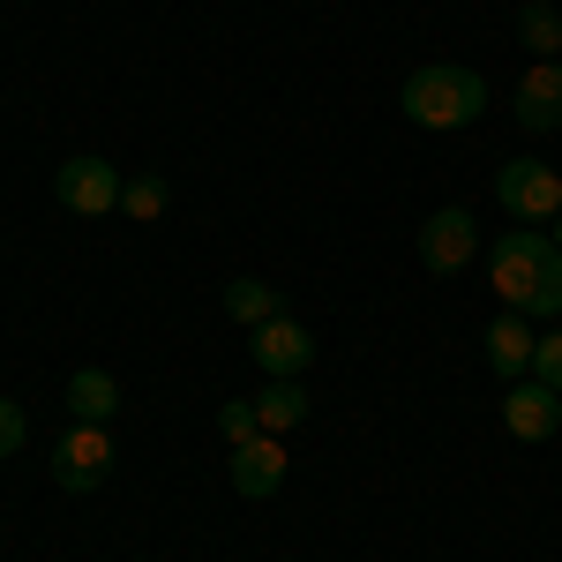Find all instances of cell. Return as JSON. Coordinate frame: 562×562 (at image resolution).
Instances as JSON below:
<instances>
[{
    "label": "cell",
    "instance_id": "obj_1",
    "mask_svg": "<svg viewBox=\"0 0 562 562\" xmlns=\"http://www.w3.org/2000/svg\"><path fill=\"white\" fill-rule=\"evenodd\" d=\"M487 278H495V301L518 307V315H562V248L555 233L540 225H518L495 240L487 256Z\"/></svg>",
    "mask_w": 562,
    "mask_h": 562
},
{
    "label": "cell",
    "instance_id": "obj_2",
    "mask_svg": "<svg viewBox=\"0 0 562 562\" xmlns=\"http://www.w3.org/2000/svg\"><path fill=\"white\" fill-rule=\"evenodd\" d=\"M397 105H405V121H413V128L458 135V128H473L480 113H487V83H480L473 68H458V60H428V68H413V76H405Z\"/></svg>",
    "mask_w": 562,
    "mask_h": 562
},
{
    "label": "cell",
    "instance_id": "obj_3",
    "mask_svg": "<svg viewBox=\"0 0 562 562\" xmlns=\"http://www.w3.org/2000/svg\"><path fill=\"white\" fill-rule=\"evenodd\" d=\"M121 465V450H113V435L98 428V420H76V428L53 442V480L68 487V495H90V487H105Z\"/></svg>",
    "mask_w": 562,
    "mask_h": 562
},
{
    "label": "cell",
    "instance_id": "obj_4",
    "mask_svg": "<svg viewBox=\"0 0 562 562\" xmlns=\"http://www.w3.org/2000/svg\"><path fill=\"white\" fill-rule=\"evenodd\" d=\"M495 203L518 217V225H548V217H562L555 166H540V158H503V173H495Z\"/></svg>",
    "mask_w": 562,
    "mask_h": 562
},
{
    "label": "cell",
    "instance_id": "obj_5",
    "mask_svg": "<svg viewBox=\"0 0 562 562\" xmlns=\"http://www.w3.org/2000/svg\"><path fill=\"white\" fill-rule=\"evenodd\" d=\"M248 352H256V368L270 383H301L307 368H315V330L293 323V315H270V323L248 330Z\"/></svg>",
    "mask_w": 562,
    "mask_h": 562
},
{
    "label": "cell",
    "instance_id": "obj_6",
    "mask_svg": "<svg viewBox=\"0 0 562 562\" xmlns=\"http://www.w3.org/2000/svg\"><path fill=\"white\" fill-rule=\"evenodd\" d=\"M121 166H105V158H68L60 173H53V195H60V211H76V217H105V211H121Z\"/></svg>",
    "mask_w": 562,
    "mask_h": 562
},
{
    "label": "cell",
    "instance_id": "obj_7",
    "mask_svg": "<svg viewBox=\"0 0 562 562\" xmlns=\"http://www.w3.org/2000/svg\"><path fill=\"white\" fill-rule=\"evenodd\" d=\"M473 248H480V225H473V211H458V203L420 225V262H428L435 278H458V270L473 262Z\"/></svg>",
    "mask_w": 562,
    "mask_h": 562
},
{
    "label": "cell",
    "instance_id": "obj_8",
    "mask_svg": "<svg viewBox=\"0 0 562 562\" xmlns=\"http://www.w3.org/2000/svg\"><path fill=\"white\" fill-rule=\"evenodd\" d=\"M503 428L518 435V442H548L562 428V390H548L540 375H518V383L503 390Z\"/></svg>",
    "mask_w": 562,
    "mask_h": 562
},
{
    "label": "cell",
    "instance_id": "obj_9",
    "mask_svg": "<svg viewBox=\"0 0 562 562\" xmlns=\"http://www.w3.org/2000/svg\"><path fill=\"white\" fill-rule=\"evenodd\" d=\"M510 105H518V128L525 135H548L562 128V60H532L510 90Z\"/></svg>",
    "mask_w": 562,
    "mask_h": 562
},
{
    "label": "cell",
    "instance_id": "obj_10",
    "mask_svg": "<svg viewBox=\"0 0 562 562\" xmlns=\"http://www.w3.org/2000/svg\"><path fill=\"white\" fill-rule=\"evenodd\" d=\"M285 450H278V435H256V442H240L233 450V487L248 495V503H262V495H278L285 487Z\"/></svg>",
    "mask_w": 562,
    "mask_h": 562
},
{
    "label": "cell",
    "instance_id": "obj_11",
    "mask_svg": "<svg viewBox=\"0 0 562 562\" xmlns=\"http://www.w3.org/2000/svg\"><path fill=\"white\" fill-rule=\"evenodd\" d=\"M532 323H525L518 307H503L495 323H487V368L503 375V383H518V375H532Z\"/></svg>",
    "mask_w": 562,
    "mask_h": 562
},
{
    "label": "cell",
    "instance_id": "obj_12",
    "mask_svg": "<svg viewBox=\"0 0 562 562\" xmlns=\"http://www.w3.org/2000/svg\"><path fill=\"white\" fill-rule=\"evenodd\" d=\"M68 405H76V420H98V428H105V420L121 413V383H113L105 368H76V375H68Z\"/></svg>",
    "mask_w": 562,
    "mask_h": 562
},
{
    "label": "cell",
    "instance_id": "obj_13",
    "mask_svg": "<svg viewBox=\"0 0 562 562\" xmlns=\"http://www.w3.org/2000/svg\"><path fill=\"white\" fill-rule=\"evenodd\" d=\"M225 315L256 330V323H270V315H285V293L262 285V278H233V285H225Z\"/></svg>",
    "mask_w": 562,
    "mask_h": 562
},
{
    "label": "cell",
    "instance_id": "obj_14",
    "mask_svg": "<svg viewBox=\"0 0 562 562\" xmlns=\"http://www.w3.org/2000/svg\"><path fill=\"white\" fill-rule=\"evenodd\" d=\"M518 38L532 60H562V8H548V0H525L518 8Z\"/></svg>",
    "mask_w": 562,
    "mask_h": 562
},
{
    "label": "cell",
    "instance_id": "obj_15",
    "mask_svg": "<svg viewBox=\"0 0 562 562\" xmlns=\"http://www.w3.org/2000/svg\"><path fill=\"white\" fill-rule=\"evenodd\" d=\"M256 420H262V435H293V428L307 420V390H301V383H262Z\"/></svg>",
    "mask_w": 562,
    "mask_h": 562
},
{
    "label": "cell",
    "instance_id": "obj_16",
    "mask_svg": "<svg viewBox=\"0 0 562 562\" xmlns=\"http://www.w3.org/2000/svg\"><path fill=\"white\" fill-rule=\"evenodd\" d=\"M166 203H173V188H166L158 173H135L128 188H121V211H128L135 225H158V217H166Z\"/></svg>",
    "mask_w": 562,
    "mask_h": 562
},
{
    "label": "cell",
    "instance_id": "obj_17",
    "mask_svg": "<svg viewBox=\"0 0 562 562\" xmlns=\"http://www.w3.org/2000/svg\"><path fill=\"white\" fill-rule=\"evenodd\" d=\"M217 435L240 450V442H256L262 420H256V397H233V405H217Z\"/></svg>",
    "mask_w": 562,
    "mask_h": 562
},
{
    "label": "cell",
    "instance_id": "obj_18",
    "mask_svg": "<svg viewBox=\"0 0 562 562\" xmlns=\"http://www.w3.org/2000/svg\"><path fill=\"white\" fill-rule=\"evenodd\" d=\"M23 435H31L23 405H15V397H0V458H23Z\"/></svg>",
    "mask_w": 562,
    "mask_h": 562
},
{
    "label": "cell",
    "instance_id": "obj_19",
    "mask_svg": "<svg viewBox=\"0 0 562 562\" xmlns=\"http://www.w3.org/2000/svg\"><path fill=\"white\" fill-rule=\"evenodd\" d=\"M532 375H540L548 390H562V330H548V338L532 346Z\"/></svg>",
    "mask_w": 562,
    "mask_h": 562
},
{
    "label": "cell",
    "instance_id": "obj_20",
    "mask_svg": "<svg viewBox=\"0 0 562 562\" xmlns=\"http://www.w3.org/2000/svg\"><path fill=\"white\" fill-rule=\"evenodd\" d=\"M555 248H562V217H555Z\"/></svg>",
    "mask_w": 562,
    "mask_h": 562
}]
</instances>
